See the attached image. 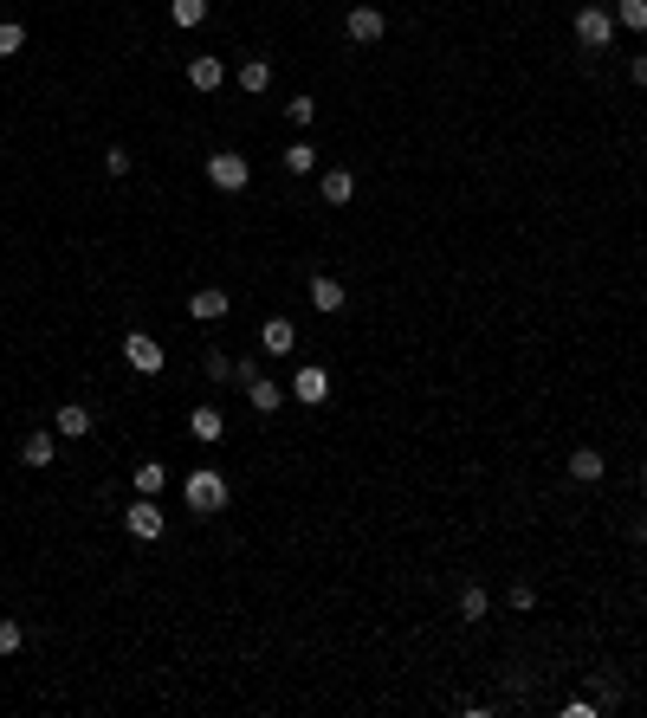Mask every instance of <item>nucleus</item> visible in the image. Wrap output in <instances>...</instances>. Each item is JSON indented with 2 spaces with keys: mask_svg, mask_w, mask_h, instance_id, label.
I'll use <instances>...</instances> for the list:
<instances>
[{
  "mask_svg": "<svg viewBox=\"0 0 647 718\" xmlns=\"http://www.w3.org/2000/svg\"><path fill=\"white\" fill-rule=\"evenodd\" d=\"M615 26H622V33H647V0H615Z\"/></svg>",
  "mask_w": 647,
  "mask_h": 718,
  "instance_id": "obj_21",
  "label": "nucleus"
},
{
  "mask_svg": "<svg viewBox=\"0 0 647 718\" xmlns=\"http://www.w3.org/2000/svg\"><path fill=\"white\" fill-rule=\"evenodd\" d=\"M20 647H26V628L20 621H0V654H20Z\"/></svg>",
  "mask_w": 647,
  "mask_h": 718,
  "instance_id": "obj_29",
  "label": "nucleus"
},
{
  "mask_svg": "<svg viewBox=\"0 0 647 718\" xmlns=\"http://www.w3.org/2000/svg\"><path fill=\"white\" fill-rule=\"evenodd\" d=\"M628 537H635V544H647V518H635V531H628Z\"/></svg>",
  "mask_w": 647,
  "mask_h": 718,
  "instance_id": "obj_33",
  "label": "nucleus"
},
{
  "mask_svg": "<svg viewBox=\"0 0 647 718\" xmlns=\"http://www.w3.org/2000/svg\"><path fill=\"white\" fill-rule=\"evenodd\" d=\"M188 85H195V91H220V85H227L220 52H195V59H188Z\"/></svg>",
  "mask_w": 647,
  "mask_h": 718,
  "instance_id": "obj_11",
  "label": "nucleus"
},
{
  "mask_svg": "<svg viewBox=\"0 0 647 718\" xmlns=\"http://www.w3.org/2000/svg\"><path fill=\"white\" fill-rule=\"evenodd\" d=\"M52 460H59V434H26L20 440V466L39 473V466H52Z\"/></svg>",
  "mask_w": 647,
  "mask_h": 718,
  "instance_id": "obj_16",
  "label": "nucleus"
},
{
  "mask_svg": "<svg viewBox=\"0 0 647 718\" xmlns=\"http://www.w3.org/2000/svg\"><path fill=\"white\" fill-rule=\"evenodd\" d=\"M227 473H220V466H188V479H182V505L195 518H220L227 512Z\"/></svg>",
  "mask_w": 647,
  "mask_h": 718,
  "instance_id": "obj_1",
  "label": "nucleus"
},
{
  "mask_svg": "<svg viewBox=\"0 0 647 718\" xmlns=\"http://www.w3.org/2000/svg\"><path fill=\"white\" fill-rule=\"evenodd\" d=\"M201 369H208V382H233V356H220V350L201 356Z\"/></svg>",
  "mask_w": 647,
  "mask_h": 718,
  "instance_id": "obj_28",
  "label": "nucleus"
},
{
  "mask_svg": "<svg viewBox=\"0 0 647 718\" xmlns=\"http://www.w3.org/2000/svg\"><path fill=\"white\" fill-rule=\"evenodd\" d=\"M285 123H292V130H311V123H318V98H311V91H298V98L285 104Z\"/></svg>",
  "mask_w": 647,
  "mask_h": 718,
  "instance_id": "obj_23",
  "label": "nucleus"
},
{
  "mask_svg": "<svg viewBox=\"0 0 647 718\" xmlns=\"http://www.w3.org/2000/svg\"><path fill=\"white\" fill-rule=\"evenodd\" d=\"M201 175H208L220 195H246V182H253V162L233 156V149H214V156L201 162Z\"/></svg>",
  "mask_w": 647,
  "mask_h": 718,
  "instance_id": "obj_3",
  "label": "nucleus"
},
{
  "mask_svg": "<svg viewBox=\"0 0 647 718\" xmlns=\"http://www.w3.org/2000/svg\"><path fill=\"white\" fill-rule=\"evenodd\" d=\"M233 78H240V91H253V98H266V91H272V59H246V65H240Z\"/></svg>",
  "mask_w": 647,
  "mask_h": 718,
  "instance_id": "obj_19",
  "label": "nucleus"
},
{
  "mask_svg": "<svg viewBox=\"0 0 647 718\" xmlns=\"http://www.w3.org/2000/svg\"><path fill=\"white\" fill-rule=\"evenodd\" d=\"M505 602H512V609L525 615V609H538V589H531V583H512V596H505Z\"/></svg>",
  "mask_w": 647,
  "mask_h": 718,
  "instance_id": "obj_30",
  "label": "nucleus"
},
{
  "mask_svg": "<svg viewBox=\"0 0 647 718\" xmlns=\"http://www.w3.org/2000/svg\"><path fill=\"white\" fill-rule=\"evenodd\" d=\"M628 78H635V85L647 91V52H635V59H628Z\"/></svg>",
  "mask_w": 647,
  "mask_h": 718,
  "instance_id": "obj_32",
  "label": "nucleus"
},
{
  "mask_svg": "<svg viewBox=\"0 0 647 718\" xmlns=\"http://www.w3.org/2000/svg\"><path fill=\"white\" fill-rule=\"evenodd\" d=\"M188 434H195L201 447H220V440H227V414L220 408H195L188 414Z\"/></svg>",
  "mask_w": 647,
  "mask_h": 718,
  "instance_id": "obj_14",
  "label": "nucleus"
},
{
  "mask_svg": "<svg viewBox=\"0 0 647 718\" xmlns=\"http://www.w3.org/2000/svg\"><path fill=\"white\" fill-rule=\"evenodd\" d=\"M130 162H136L130 149H117V143L104 149V175H110V182H123V175H130Z\"/></svg>",
  "mask_w": 647,
  "mask_h": 718,
  "instance_id": "obj_27",
  "label": "nucleus"
},
{
  "mask_svg": "<svg viewBox=\"0 0 647 718\" xmlns=\"http://www.w3.org/2000/svg\"><path fill=\"white\" fill-rule=\"evenodd\" d=\"M259 376V363H253V356H233V382H240V389H246V382H253Z\"/></svg>",
  "mask_w": 647,
  "mask_h": 718,
  "instance_id": "obj_31",
  "label": "nucleus"
},
{
  "mask_svg": "<svg viewBox=\"0 0 647 718\" xmlns=\"http://www.w3.org/2000/svg\"><path fill=\"white\" fill-rule=\"evenodd\" d=\"M641 486H647V460H641Z\"/></svg>",
  "mask_w": 647,
  "mask_h": 718,
  "instance_id": "obj_34",
  "label": "nucleus"
},
{
  "mask_svg": "<svg viewBox=\"0 0 647 718\" xmlns=\"http://www.w3.org/2000/svg\"><path fill=\"white\" fill-rule=\"evenodd\" d=\"M123 531H130L136 544H156V537L169 531V512H162L156 499H143V492H136V499L123 505Z\"/></svg>",
  "mask_w": 647,
  "mask_h": 718,
  "instance_id": "obj_5",
  "label": "nucleus"
},
{
  "mask_svg": "<svg viewBox=\"0 0 647 718\" xmlns=\"http://www.w3.org/2000/svg\"><path fill=\"white\" fill-rule=\"evenodd\" d=\"M201 20H208V0H169V26L188 33V26H201Z\"/></svg>",
  "mask_w": 647,
  "mask_h": 718,
  "instance_id": "obj_22",
  "label": "nucleus"
},
{
  "mask_svg": "<svg viewBox=\"0 0 647 718\" xmlns=\"http://www.w3.org/2000/svg\"><path fill=\"white\" fill-rule=\"evenodd\" d=\"M602 473H609V460H602L596 447H576V453H570V479H576V486H596Z\"/></svg>",
  "mask_w": 647,
  "mask_h": 718,
  "instance_id": "obj_18",
  "label": "nucleus"
},
{
  "mask_svg": "<svg viewBox=\"0 0 647 718\" xmlns=\"http://www.w3.org/2000/svg\"><path fill=\"white\" fill-rule=\"evenodd\" d=\"M324 201L330 207H350L356 201V175L350 169H324Z\"/></svg>",
  "mask_w": 647,
  "mask_h": 718,
  "instance_id": "obj_20",
  "label": "nucleus"
},
{
  "mask_svg": "<svg viewBox=\"0 0 647 718\" xmlns=\"http://www.w3.org/2000/svg\"><path fill=\"white\" fill-rule=\"evenodd\" d=\"M91 427H98V414H91L85 402H65L59 414H52V434H59V440H85Z\"/></svg>",
  "mask_w": 647,
  "mask_h": 718,
  "instance_id": "obj_10",
  "label": "nucleus"
},
{
  "mask_svg": "<svg viewBox=\"0 0 647 718\" xmlns=\"http://www.w3.org/2000/svg\"><path fill=\"white\" fill-rule=\"evenodd\" d=\"M26 52V26L20 20H0V59H20Z\"/></svg>",
  "mask_w": 647,
  "mask_h": 718,
  "instance_id": "obj_25",
  "label": "nucleus"
},
{
  "mask_svg": "<svg viewBox=\"0 0 647 718\" xmlns=\"http://www.w3.org/2000/svg\"><path fill=\"white\" fill-rule=\"evenodd\" d=\"M615 33H622V26H615L609 7H596V0H583V7H576V46H583V52H609Z\"/></svg>",
  "mask_w": 647,
  "mask_h": 718,
  "instance_id": "obj_2",
  "label": "nucleus"
},
{
  "mask_svg": "<svg viewBox=\"0 0 647 718\" xmlns=\"http://www.w3.org/2000/svg\"><path fill=\"white\" fill-rule=\"evenodd\" d=\"M123 369H130V376H162V369H169V350H162L149 330H130V337H123Z\"/></svg>",
  "mask_w": 647,
  "mask_h": 718,
  "instance_id": "obj_4",
  "label": "nucleus"
},
{
  "mask_svg": "<svg viewBox=\"0 0 647 718\" xmlns=\"http://www.w3.org/2000/svg\"><path fill=\"white\" fill-rule=\"evenodd\" d=\"M343 33H350L356 46H376V39L389 33V13H382V7H369V0H363V7H350V20H343Z\"/></svg>",
  "mask_w": 647,
  "mask_h": 718,
  "instance_id": "obj_7",
  "label": "nucleus"
},
{
  "mask_svg": "<svg viewBox=\"0 0 647 718\" xmlns=\"http://www.w3.org/2000/svg\"><path fill=\"white\" fill-rule=\"evenodd\" d=\"M292 402H298V408H324V402H330V369H324V363H298Z\"/></svg>",
  "mask_w": 647,
  "mask_h": 718,
  "instance_id": "obj_6",
  "label": "nucleus"
},
{
  "mask_svg": "<svg viewBox=\"0 0 647 718\" xmlns=\"http://www.w3.org/2000/svg\"><path fill=\"white\" fill-rule=\"evenodd\" d=\"M130 486L143 492V499H162V492H169V466H162V460H136L130 466Z\"/></svg>",
  "mask_w": 647,
  "mask_h": 718,
  "instance_id": "obj_13",
  "label": "nucleus"
},
{
  "mask_svg": "<svg viewBox=\"0 0 647 718\" xmlns=\"http://www.w3.org/2000/svg\"><path fill=\"white\" fill-rule=\"evenodd\" d=\"M227 311H233V298L220 292V285H201V292L188 298V317H195V324H227Z\"/></svg>",
  "mask_w": 647,
  "mask_h": 718,
  "instance_id": "obj_9",
  "label": "nucleus"
},
{
  "mask_svg": "<svg viewBox=\"0 0 647 718\" xmlns=\"http://www.w3.org/2000/svg\"><path fill=\"white\" fill-rule=\"evenodd\" d=\"M486 609H492V596H486L479 583H466V589H460V615H466V621H486Z\"/></svg>",
  "mask_w": 647,
  "mask_h": 718,
  "instance_id": "obj_24",
  "label": "nucleus"
},
{
  "mask_svg": "<svg viewBox=\"0 0 647 718\" xmlns=\"http://www.w3.org/2000/svg\"><path fill=\"white\" fill-rule=\"evenodd\" d=\"M622 706V680L615 673H596V712H615Z\"/></svg>",
  "mask_w": 647,
  "mask_h": 718,
  "instance_id": "obj_26",
  "label": "nucleus"
},
{
  "mask_svg": "<svg viewBox=\"0 0 647 718\" xmlns=\"http://www.w3.org/2000/svg\"><path fill=\"white\" fill-rule=\"evenodd\" d=\"M343 305H350V292H343V279H330V272H318V279H311V311L337 317Z\"/></svg>",
  "mask_w": 647,
  "mask_h": 718,
  "instance_id": "obj_12",
  "label": "nucleus"
},
{
  "mask_svg": "<svg viewBox=\"0 0 647 718\" xmlns=\"http://www.w3.org/2000/svg\"><path fill=\"white\" fill-rule=\"evenodd\" d=\"M259 350H266V356H292V350H298V324L272 311L266 324H259Z\"/></svg>",
  "mask_w": 647,
  "mask_h": 718,
  "instance_id": "obj_8",
  "label": "nucleus"
},
{
  "mask_svg": "<svg viewBox=\"0 0 647 718\" xmlns=\"http://www.w3.org/2000/svg\"><path fill=\"white\" fill-rule=\"evenodd\" d=\"M246 402H253L259 414H279V408H285V389H279V382L266 376V369H259V376L246 382Z\"/></svg>",
  "mask_w": 647,
  "mask_h": 718,
  "instance_id": "obj_15",
  "label": "nucleus"
},
{
  "mask_svg": "<svg viewBox=\"0 0 647 718\" xmlns=\"http://www.w3.org/2000/svg\"><path fill=\"white\" fill-rule=\"evenodd\" d=\"M318 156H324V149L318 143H311V136H298V143H285V169H292V175H318Z\"/></svg>",
  "mask_w": 647,
  "mask_h": 718,
  "instance_id": "obj_17",
  "label": "nucleus"
}]
</instances>
